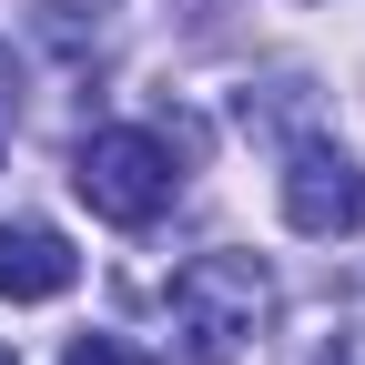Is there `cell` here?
Here are the masks:
<instances>
[{
    "mask_svg": "<svg viewBox=\"0 0 365 365\" xmlns=\"http://www.w3.org/2000/svg\"><path fill=\"white\" fill-rule=\"evenodd\" d=\"M61 365H143V355H132L122 335H71V355Z\"/></svg>",
    "mask_w": 365,
    "mask_h": 365,
    "instance_id": "5",
    "label": "cell"
},
{
    "mask_svg": "<svg viewBox=\"0 0 365 365\" xmlns=\"http://www.w3.org/2000/svg\"><path fill=\"white\" fill-rule=\"evenodd\" d=\"M264 325H274L264 254H193V264L173 274V335H182L193 365H234Z\"/></svg>",
    "mask_w": 365,
    "mask_h": 365,
    "instance_id": "1",
    "label": "cell"
},
{
    "mask_svg": "<svg viewBox=\"0 0 365 365\" xmlns=\"http://www.w3.org/2000/svg\"><path fill=\"white\" fill-rule=\"evenodd\" d=\"M71 274H81V254L51 223H0V304H51V294H71Z\"/></svg>",
    "mask_w": 365,
    "mask_h": 365,
    "instance_id": "4",
    "label": "cell"
},
{
    "mask_svg": "<svg viewBox=\"0 0 365 365\" xmlns=\"http://www.w3.org/2000/svg\"><path fill=\"white\" fill-rule=\"evenodd\" d=\"M284 223L314 234V244L365 234V173H355L335 143H294V153H284Z\"/></svg>",
    "mask_w": 365,
    "mask_h": 365,
    "instance_id": "3",
    "label": "cell"
},
{
    "mask_svg": "<svg viewBox=\"0 0 365 365\" xmlns=\"http://www.w3.org/2000/svg\"><path fill=\"white\" fill-rule=\"evenodd\" d=\"M0 365H21V355H11V345H0Z\"/></svg>",
    "mask_w": 365,
    "mask_h": 365,
    "instance_id": "6",
    "label": "cell"
},
{
    "mask_svg": "<svg viewBox=\"0 0 365 365\" xmlns=\"http://www.w3.org/2000/svg\"><path fill=\"white\" fill-rule=\"evenodd\" d=\"M71 182H81V203L102 213V223H153V213H173V153H163V132H132V122H112V132H91V143L71 153Z\"/></svg>",
    "mask_w": 365,
    "mask_h": 365,
    "instance_id": "2",
    "label": "cell"
}]
</instances>
